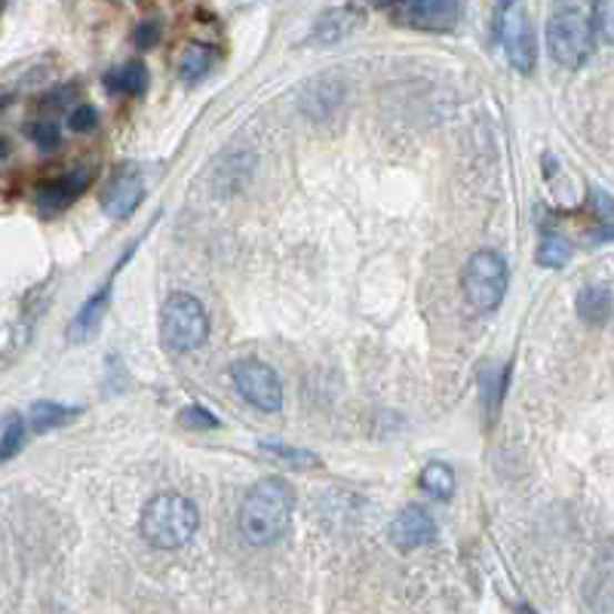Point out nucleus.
Returning a JSON list of instances; mask_svg holds the SVG:
<instances>
[{"instance_id": "obj_1", "label": "nucleus", "mask_w": 614, "mask_h": 614, "mask_svg": "<svg viewBox=\"0 0 614 614\" xmlns=\"http://www.w3.org/2000/svg\"><path fill=\"white\" fill-rule=\"evenodd\" d=\"M292 513H295L292 485L283 483L280 476H268L249 489V495L243 497L240 513H236V525H240V535L246 544L271 547L289 532Z\"/></svg>"}, {"instance_id": "obj_2", "label": "nucleus", "mask_w": 614, "mask_h": 614, "mask_svg": "<svg viewBox=\"0 0 614 614\" xmlns=\"http://www.w3.org/2000/svg\"><path fill=\"white\" fill-rule=\"evenodd\" d=\"M197 525H200V513H197L194 501L175 495V492H163L148 501L139 529L151 547L179 550L194 537Z\"/></svg>"}, {"instance_id": "obj_3", "label": "nucleus", "mask_w": 614, "mask_h": 614, "mask_svg": "<svg viewBox=\"0 0 614 614\" xmlns=\"http://www.w3.org/2000/svg\"><path fill=\"white\" fill-rule=\"evenodd\" d=\"M210 335V314L191 292H175L160 311V339L172 353L197 351Z\"/></svg>"}, {"instance_id": "obj_4", "label": "nucleus", "mask_w": 614, "mask_h": 614, "mask_svg": "<svg viewBox=\"0 0 614 614\" xmlns=\"http://www.w3.org/2000/svg\"><path fill=\"white\" fill-rule=\"evenodd\" d=\"M510 271L504 255H497L495 249H480L473 252L471 262L464 264L461 274V286H464V299L476 314H492L501 308V301L507 295Z\"/></svg>"}, {"instance_id": "obj_5", "label": "nucleus", "mask_w": 614, "mask_h": 614, "mask_svg": "<svg viewBox=\"0 0 614 614\" xmlns=\"http://www.w3.org/2000/svg\"><path fill=\"white\" fill-rule=\"evenodd\" d=\"M593 26L581 10H556L547 22V50L562 68L587 66L593 56Z\"/></svg>"}, {"instance_id": "obj_6", "label": "nucleus", "mask_w": 614, "mask_h": 614, "mask_svg": "<svg viewBox=\"0 0 614 614\" xmlns=\"http://www.w3.org/2000/svg\"><path fill=\"white\" fill-rule=\"evenodd\" d=\"M497 38L504 47V56L513 71L520 74H532L537 66V40L532 19L525 13L523 0H513L507 7H501L497 16Z\"/></svg>"}, {"instance_id": "obj_7", "label": "nucleus", "mask_w": 614, "mask_h": 614, "mask_svg": "<svg viewBox=\"0 0 614 614\" xmlns=\"http://www.w3.org/2000/svg\"><path fill=\"white\" fill-rule=\"evenodd\" d=\"M391 19L412 31L445 34L461 19V0H391Z\"/></svg>"}, {"instance_id": "obj_8", "label": "nucleus", "mask_w": 614, "mask_h": 614, "mask_svg": "<svg viewBox=\"0 0 614 614\" xmlns=\"http://www.w3.org/2000/svg\"><path fill=\"white\" fill-rule=\"evenodd\" d=\"M236 391L249 405H255L259 412H280L283 409V384L274 369L262 360H236L231 366Z\"/></svg>"}, {"instance_id": "obj_9", "label": "nucleus", "mask_w": 614, "mask_h": 614, "mask_svg": "<svg viewBox=\"0 0 614 614\" xmlns=\"http://www.w3.org/2000/svg\"><path fill=\"white\" fill-rule=\"evenodd\" d=\"M102 210L111 219H130L144 200V175L135 163H123L111 172V179L102 188Z\"/></svg>"}, {"instance_id": "obj_10", "label": "nucleus", "mask_w": 614, "mask_h": 614, "mask_svg": "<svg viewBox=\"0 0 614 614\" xmlns=\"http://www.w3.org/2000/svg\"><path fill=\"white\" fill-rule=\"evenodd\" d=\"M363 10L360 7H353V3H344V7H332L326 13L320 16L311 28V43L314 47H335L341 40H348L356 31V28L363 26Z\"/></svg>"}, {"instance_id": "obj_11", "label": "nucleus", "mask_w": 614, "mask_h": 614, "mask_svg": "<svg viewBox=\"0 0 614 614\" xmlns=\"http://www.w3.org/2000/svg\"><path fill=\"white\" fill-rule=\"evenodd\" d=\"M436 537V523L424 507L409 504L396 513V520L391 523V541L400 550H419L424 544H431Z\"/></svg>"}, {"instance_id": "obj_12", "label": "nucleus", "mask_w": 614, "mask_h": 614, "mask_svg": "<svg viewBox=\"0 0 614 614\" xmlns=\"http://www.w3.org/2000/svg\"><path fill=\"white\" fill-rule=\"evenodd\" d=\"M108 299H111V280L95 289L90 299L80 304V311L74 314V320L68 323L66 335H68V341H71V344H87V341H90L92 335L99 332L102 320H105Z\"/></svg>"}, {"instance_id": "obj_13", "label": "nucleus", "mask_w": 614, "mask_h": 614, "mask_svg": "<svg viewBox=\"0 0 614 614\" xmlns=\"http://www.w3.org/2000/svg\"><path fill=\"white\" fill-rule=\"evenodd\" d=\"M90 184V175L87 172H68L62 179H53L50 184H43L38 191V212L43 215H59L66 212L80 194L83 188Z\"/></svg>"}, {"instance_id": "obj_14", "label": "nucleus", "mask_w": 614, "mask_h": 614, "mask_svg": "<svg viewBox=\"0 0 614 614\" xmlns=\"http://www.w3.org/2000/svg\"><path fill=\"white\" fill-rule=\"evenodd\" d=\"M577 314L590 326H605L612 320V289L584 286L577 292Z\"/></svg>"}, {"instance_id": "obj_15", "label": "nucleus", "mask_w": 614, "mask_h": 614, "mask_svg": "<svg viewBox=\"0 0 614 614\" xmlns=\"http://www.w3.org/2000/svg\"><path fill=\"white\" fill-rule=\"evenodd\" d=\"M78 415H80V405L47 403V400H40V403L31 405L28 421H31V431L34 433H47V431H56V427H66V424H71Z\"/></svg>"}, {"instance_id": "obj_16", "label": "nucleus", "mask_w": 614, "mask_h": 614, "mask_svg": "<svg viewBox=\"0 0 614 614\" xmlns=\"http://www.w3.org/2000/svg\"><path fill=\"white\" fill-rule=\"evenodd\" d=\"M105 87L120 95H142L148 90V68L142 62H123V66L105 71Z\"/></svg>"}, {"instance_id": "obj_17", "label": "nucleus", "mask_w": 614, "mask_h": 614, "mask_svg": "<svg viewBox=\"0 0 614 614\" xmlns=\"http://www.w3.org/2000/svg\"><path fill=\"white\" fill-rule=\"evenodd\" d=\"M215 62H219V50H212L207 43H191L179 59V78L184 83H200L210 74Z\"/></svg>"}, {"instance_id": "obj_18", "label": "nucleus", "mask_w": 614, "mask_h": 614, "mask_svg": "<svg viewBox=\"0 0 614 614\" xmlns=\"http://www.w3.org/2000/svg\"><path fill=\"white\" fill-rule=\"evenodd\" d=\"M419 485L436 501H449V497L455 495V471L443 464V461H431L419 476Z\"/></svg>"}, {"instance_id": "obj_19", "label": "nucleus", "mask_w": 614, "mask_h": 614, "mask_svg": "<svg viewBox=\"0 0 614 614\" xmlns=\"http://www.w3.org/2000/svg\"><path fill=\"white\" fill-rule=\"evenodd\" d=\"M572 259V246L560 231H544L541 236V246H537V264L541 268H562V264Z\"/></svg>"}, {"instance_id": "obj_20", "label": "nucleus", "mask_w": 614, "mask_h": 614, "mask_svg": "<svg viewBox=\"0 0 614 614\" xmlns=\"http://www.w3.org/2000/svg\"><path fill=\"white\" fill-rule=\"evenodd\" d=\"M26 436H28V427H26V419L22 415H7V421H3V427H0V461H10V457H16L19 452H22V445H26Z\"/></svg>"}, {"instance_id": "obj_21", "label": "nucleus", "mask_w": 614, "mask_h": 614, "mask_svg": "<svg viewBox=\"0 0 614 614\" xmlns=\"http://www.w3.org/2000/svg\"><path fill=\"white\" fill-rule=\"evenodd\" d=\"M262 452L274 455L276 461H283L286 467H295V471H311V467H320V457L308 449H292V445L283 443H262Z\"/></svg>"}, {"instance_id": "obj_22", "label": "nucleus", "mask_w": 614, "mask_h": 614, "mask_svg": "<svg viewBox=\"0 0 614 614\" xmlns=\"http://www.w3.org/2000/svg\"><path fill=\"white\" fill-rule=\"evenodd\" d=\"M593 16H590V26H593V38H600L602 43H612L614 40V0H593Z\"/></svg>"}, {"instance_id": "obj_23", "label": "nucleus", "mask_w": 614, "mask_h": 614, "mask_svg": "<svg viewBox=\"0 0 614 614\" xmlns=\"http://www.w3.org/2000/svg\"><path fill=\"white\" fill-rule=\"evenodd\" d=\"M28 135H31V142L38 144L40 151H56L59 142H62V132H59V127L50 118L28 123Z\"/></svg>"}, {"instance_id": "obj_24", "label": "nucleus", "mask_w": 614, "mask_h": 614, "mask_svg": "<svg viewBox=\"0 0 614 614\" xmlns=\"http://www.w3.org/2000/svg\"><path fill=\"white\" fill-rule=\"evenodd\" d=\"M179 421H182V427H188V431H215L219 427V419L212 415L207 405H184Z\"/></svg>"}, {"instance_id": "obj_25", "label": "nucleus", "mask_w": 614, "mask_h": 614, "mask_svg": "<svg viewBox=\"0 0 614 614\" xmlns=\"http://www.w3.org/2000/svg\"><path fill=\"white\" fill-rule=\"evenodd\" d=\"M68 127L74 132H92L99 127V111L92 105H80L68 114Z\"/></svg>"}, {"instance_id": "obj_26", "label": "nucleus", "mask_w": 614, "mask_h": 614, "mask_svg": "<svg viewBox=\"0 0 614 614\" xmlns=\"http://www.w3.org/2000/svg\"><path fill=\"white\" fill-rule=\"evenodd\" d=\"M158 38H160V26H142L139 28V34H135L139 47H144V50H148V47H154Z\"/></svg>"}, {"instance_id": "obj_27", "label": "nucleus", "mask_w": 614, "mask_h": 614, "mask_svg": "<svg viewBox=\"0 0 614 614\" xmlns=\"http://www.w3.org/2000/svg\"><path fill=\"white\" fill-rule=\"evenodd\" d=\"M71 95H74V87H62L59 92H50V95L43 99V105H68Z\"/></svg>"}, {"instance_id": "obj_28", "label": "nucleus", "mask_w": 614, "mask_h": 614, "mask_svg": "<svg viewBox=\"0 0 614 614\" xmlns=\"http://www.w3.org/2000/svg\"><path fill=\"white\" fill-rule=\"evenodd\" d=\"M590 7H593V0H556V10H581V13H587Z\"/></svg>"}, {"instance_id": "obj_29", "label": "nucleus", "mask_w": 614, "mask_h": 614, "mask_svg": "<svg viewBox=\"0 0 614 614\" xmlns=\"http://www.w3.org/2000/svg\"><path fill=\"white\" fill-rule=\"evenodd\" d=\"M7 154H10V142H7V139L0 135V160L7 158Z\"/></svg>"}, {"instance_id": "obj_30", "label": "nucleus", "mask_w": 614, "mask_h": 614, "mask_svg": "<svg viewBox=\"0 0 614 614\" xmlns=\"http://www.w3.org/2000/svg\"><path fill=\"white\" fill-rule=\"evenodd\" d=\"M520 614H535V612H532L529 605H520Z\"/></svg>"}, {"instance_id": "obj_31", "label": "nucleus", "mask_w": 614, "mask_h": 614, "mask_svg": "<svg viewBox=\"0 0 614 614\" xmlns=\"http://www.w3.org/2000/svg\"><path fill=\"white\" fill-rule=\"evenodd\" d=\"M507 3H513V0H497V7H507Z\"/></svg>"}, {"instance_id": "obj_32", "label": "nucleus", "mask_w": 614, "mask_h": 614, "mask_svg": "<svg viewBox=\"0 0 614 614\" xmlns=\"http://www.w3.org/2000/svg\"><path fill=\"white\" fill-rule=\"evenodd\" d=\"M0 13H3V0H0Z\"/></svg>"}, {"instance_id": "obj_33", "label": "nucleus", "mask_w": 614, "mask_h": 614, "mask_svg": "<svg viewBox=\"0 0 614 614\" xmlns=\"http://www.w3.org/2000/svg\"><path fill=\"white\" fill-rule=\"evenodd\" d=\"M0 105H3V99H0Z\"/></svg>"}]
</instances>
